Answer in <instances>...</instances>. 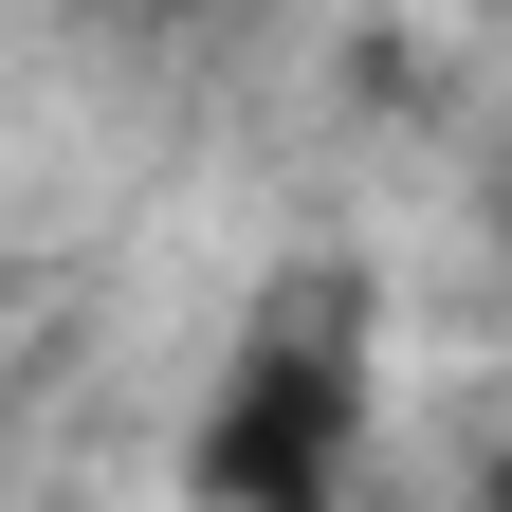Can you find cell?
<instances>
[{
  "label": "cell",
  "instance_id": "1",
  "mask_svg": "<svg viewBox=\"0 0 512 512\" xmlns=\"http://www.w3.org/2000/svg\"><path fill=\"white\" fill-rule=\"evenodd\" d=\"M348 421H366V384H348L330 348H256V366L220 384V421H202V494H220V512H330Z\"/></svg>",
  "mask_w": 512,
  "mask_h": 512
}]
</instances>
